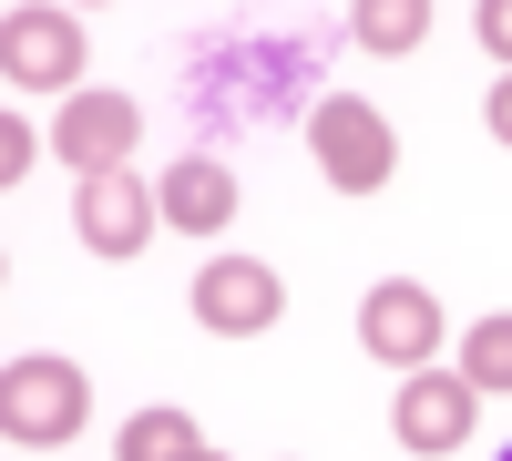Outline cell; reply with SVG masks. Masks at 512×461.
<instances>
[{"mask_svg":"<svg viewBox=\"0 0 512 461\" xmlns=\"http://www.w3.org/2000/svg\"><path fill=\"white\" fill-rule=\"evenodd\" d=\"M154 226H164V205H154L134 175H82V195H72V236L93 246V257H144Z\"/></svg>","mask_w":512,"mask_h":461,"instance_id":"7","label":"cell"},{"mask_svg":"<svg viewBox=\"0 0 512 461\" xmlns=\"http://www.w3.org/2000/svg\"><path fill=\"white\" fill-rule=\"evenodd\" d=\"M195 461H216V451H195Z\"/></svg>","mask_w":512,"mask_h":461,"instance_id":"16","label":"cell"},{"mask_svg":"<svg viewBox=\"0 0 512 461\" xmlns=\"http://www.w3.org/2000/svg\"><path fill=\"white\" fill-rule=\"evenodd\" d=\"M492 134H502V144H512V72H502V82H492Z\"/></svg>","mask_w":512,"mask_h":461,"instance_id":"15","label":"cell"},{"mask_svg":"<svg viewBox=\"0 0 512 461\" xmlns=\"http://www.w3.org/2000/svg\"><path fill=\"white\" fill-rule=\"evenodd\" d=\"M0 72H11V93H72L82 82V21L72 11H11L0 21Z\"/></svg>","mask_w":512,"mask_h":461,"instance_id":"6","label":"cell"},{"mask_svg":"<svg viewBox=\"0 0 512 461\" xmlns=\"http://www.w3.org/2000/svg\"><path fill=\"white\" fill-rule=\"evenodd\" d=\"M420 31H431V11H420V0H369V11L349 21L359 52H420Z\"/></svg>","mask_w":512,"mask_h":461,"instance_id":"11","label":"cell"},{"mask_svg":"<svg viewBox=\"0 0 512 461\" xmlns=\"http://www.w3.org/2000/svg\"><path fill=\"white\" fill-rule=\"evenodd\" d=\"M205 441H195V421L185 410H134V421L113 431V461H195Z\"/></svg>","mask_w":512,"mask_h":461,"instance_id":"10","label":"cell"},{"mask_svg":"<svg viewBox=\"0 0 512 461\" xmlns=\"http://www.w3.org/2000/svg\"><path fill=\"white\" fill-rule=\"evenodd\" d=\"M195 318L216 328V339H267V328L287 318V287L267 257H216L195 277Z\"/></svg>","mask_w":512,"mask_h":461,"instance_id":"5","label":"cell"},{"mask_svg":"<svg viewBox=\"0 0 512 461\" xmlns=\"http://www.w3.org/2000/svg\"><path fill=\"white\" fill-rule=\"evenodd\" d=\"M502 461H512V451H502Z\"/></svg>","mask_w":512,"mask_h":461,"instance_id":"17","label":"cell"},{"mask_svg":"<svg viewBox=\"0 0 512 461\" xmlns=\"http://www.w3.org/2000/svg\"><path fill=\"white\" fill-rule=\"evenodd\" d=\"M134 134H144L134 93H72V103H62V123H52V154H62V164H82V175H123Z\"/></svg>","mask_w":512,"mask_h":461,"instance_id":"8","label":"cell"},{"mask_svg":"<svg viewBox=\"0 0 512 461\" xmlns=\"http://www.w3.org/2000/svg\"><path fill=\"white\" fill-rule=\"evenodd\" d=\"M41 144H52V134H31V123H21V103H11V123H0V185H21L31 164H41Z\"/></svg>","mask_w":512,"mask_h":461,"instance_id":"13","label":"cell"},{"mask_svg":"<svg viewBox=\"0 0 512 461\" xmlns=\"http://www.w3.org/2000/svg\"><path fill=\"white\" fill-rule=\"evenodd\" d=\"M461 380H472V390H512V318H472V339H461Z\"/></svg>","mask_w":512,"mask_h":461,"instance_id":"12","label":"cell"},{"mask_svg":"<svg viewBox=\"0 0 512 461\" xmlns=\"http://www.w3.org/2000/svg\"><path fill=\"white\" fill-rule=\"evenodd\" d=\"M154 205H164V226L216 236V226H236V175H226L216 154H175V175L154 185Z\"/></svg>","mask_w":512,"mask_h":461,"instance_id":"9","label":"cell"},{"mask_svg":"<svg viewBox=\"0 0 512 461\" xmlns=\"http://www.w3.org/2000/svg\"><path fill=\"white\" fill-rule=\"evenodd\" d=\"M308 154H318V175L338 185V195H379L400 175V134L379 123V103H359V93H318L308 103Z\"/></svg>","mask_w":512,"mask_h":461,"instance_id":"2","label":"cell"},{"mask_svg":"<svg viewBox=\"0 0 512 461\" xmlns=\"http://www.w3.org/2000/svg\"><path fill=\"white\" fill-rule=\"evenodd\" d=\"M82 421H93V380L72 359H11L0 369V431H11V451H62V441H82Z\"/></svg>","mask_w":512,"mask_h":461,"instance_id":"1","label":"cell"},{"mask_svg":"<svg viewBox=\"0 0 512 461\" xmlns=\"http://www.w3.org/2000/svg\"><path fill=\"white\" fill-rule=\"evenodd\" d=\"M472 421H482V390L461 380V369H410V380H400V400H390V431H400L420 461L461 451V441H472Z\"/></svg>","mask_w":512,"mask_h":461,"instance_id":"3","label":"cell"},{"mask_svg":"<svg viewBox=\"0 0 512 461\" xmlns=\"http://www.w3.org/2000/svg\"><path fill=\"white\" fill-rule=\"evenodd\" d=\"M359 349L390 359V369H431V349H441V298H431L420 277L369 287V298H359Z\"/></svg>","mask_w":512,"mask_h":461,"instance_id":"4","label":"cell"},{"mask_svg":"<svg viewBox=\"0 0 512 461\" xmlns=\"http://www.w3.org/2000/svg\"><path fill=\"white\" fill-rule=\"evenodd\" d=\"M472 31H482V52H502V72H512V0H482Z\"/></svg>","mask_w":512,"mask_h":461,"instance_id":"14","label":"cell"}]
</instances>
